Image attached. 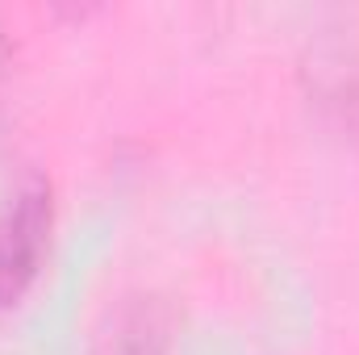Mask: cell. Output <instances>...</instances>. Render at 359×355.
<instances>
[{"mask_svg":"<svg viewBox=\"0 0 359 355\" xmlns=\"http://www.w3.org/2000/svg\"><path fill=\"white\" fill-rule=\"evenodd\" d=\"M50 184L42 176H25L0 209V305L17 301L38 276L46 239H50Z\"/></svg>","mask_w":359,"mask_h":355,"instance_id":"6da1fadb","label":"cell"},{"mask_svg":"<svg viewBox=\"0 0 359 355\" xmlns=\"http://www.w3.org/2000/svg\"><path fill=\"white\" fill-rule=\"evenodd\" d=\"M96 355H168V318L151 297H126L100 326Z\"/></svg>","mask_w":359,"mask_h":355,"instance_id":"7a4b0ae2","label":"cell"},{"mask_svg":"<svg viewBox=\"0 0 359 355\" xmlns=\"http://www.w3.org/2000/svg\"><path fill=\"white\" fill-rule=\"evenodd\" d=\"M4 59H8V38H4V29H0V67H4Z\"/></svg>","mask_w":359,"mask_h":355,"instance_id":"3957f363","label":"cell"}]
</instances>
